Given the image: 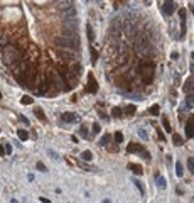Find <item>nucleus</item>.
Listing matches in <instances>:
<instances>
[{"label":"nucleus","mask_w":194,"mask_h":203,"mask_svg":"<svg viewBox=\"0 0 194 203\" xmlns=\"http://www.w3.org/2000/svg\"><path fill=\"white\" fill-rule=\"evenodd\" d=\"M192 105H194V97H192V93H187V98H186V107L192 108Z\"/></svg>","instance_id":"21"},{"label":"nucleus","mask_w":194,"mask_h":203,"mask_svg":"<svg viewBox=\"0 0 194 203\" xmlns=\"http://www.w3.org/2000/svg\"><path fill=\"white\" fill-rule=\"evenodd\" d=\"M154 73H155V65L154 63H142L140 65V76H142V81L145 85H150L154 81Z\"/></svg>","instance_id":"2"},{"label":"nucleus","mask_w":194,"mask_h":203,"mask_svg":"<svg viewBox=\"0 0 194 203\" xmlns=\"http://www.w3.org/2000/svg\"><path fill=\"white\" fill-rule=\"evenodd\" d=\"M179 17H181V21H182V22H186V10H184V9L179 10Z\"/></svg>","instance_id":"36"},{"label":"nucleus","mask_w":194,"mask_h":203,"mask_svg":"<svg viewBox=\"0 0 194 203\" xmlns=\"http://www.w3.org/2000/svg\"><path fill=\"white\" fill-rule=\"evenodd\" d=\"M115 142H116V144H122V142H123V134H122V132H116V134H115Z\"/></svg>","instance_id":"29"},{"label":"nucleus","mask_w":194,"mask_h":203,"mask_svg":"<svg viewBox=\"0 0 194 203\" xmlns=\"http://www.w3.org/2000/svg\"><path fill=\"white\" fill-rule=\"evenodd\" d=\"M186 137H187V139L194 137V119H192V117H189L187 122H186Z\"/></svg>","instance_id":"8"},{"label":"nucleus","mask_w":194,"mask_h":203,"mask_svg":"<svg viewBox=\"0 0 194 203\" xmlns=\"http://www.w3.org/2000/svg\"><path fill=\"white\" fill-rule=\"evenodd\" d=\"M122 113H123V110H122V108H118V107H113V108H112V115L115 117V119H120V117H123Z\"/></svg>","instance_id":"20"},{"label":"nucleus","mask_w":194,"mask_h":203,"mask_svg":"<svg viewBox=\"0 0 194 203\" xmlns=\"http://www.w3.org/2000/svg\"><path fill=\"white\" fill-rule=\"evenodd\" d=\"M91 157H93L91 151H83V152H81V159H85V161H91Z\"/></svg>","instance_id":"24"},{"label":"nucleus","mask_w":194,"mask_h":203,"mask_svg":"<svg viewBox=\"0 0 194 203\" xmlns=\"http://www.w3.org/2000/svg\"><path fill=\"white\" fill-rule=\"evenodd\" d=\"M93 132H95V134H96V132H100V125H98V124L93 125Z\"/></svg>","instance_id":"41"},{"label":"nucleus","mask_w":194,"mask_h":203,"mask_svg":"<svg viewBox=\"0 0 194 203\" xmlns=\"http://www.w3.org/2000/svg\"><path fill=\"white\" fill-rule=\"evenodd\" d=\"M96 90H98V85H96L95 78H93V75H88V91L90 93H96Z\"/></svg>","instance_id":"10"},{"label":"nucleus","mask_w":194,"mask_h":203,"mask_svg":"<svg viewBox=\"0 0 194 203\" xmlns=\"http://www.w3.org/2000/svg\"><path fill=\"white\" fill-rule=\"evenodd\" d=\"M64 27H66V30H73V32H76V29H78L76 19H66V21H64Z\"/></svg>","instance_id":"12"},{"label":"nucleus","mask_w":194,"mask_h":203,"mask_svg":"<svg viewBox=\"0 0 194 203\" xmlns=\"http://www.w3.org/2000/svg\"><path fill=\"white\" fill-rule=\"evenodd\" d=\"M35 166H37V169H39V171H42V173H44V171H46V166H44L42 163H41V161H39V163H37V164H35Z\"/></svg>","instance_id":"39"},{"label":"nucleus","mask_w":194,"mask_h":203,"mask_svg":"<svg viewBox=\"0 0 194 203\" xmlns=\"http://www.w3.org/2000/svg\"><path fill=\"white\" fill-rule=\"evenodd\" d=\"M5 46H7V36L0 32V51H2V49H4Z\"/></svg>","instance_id":"23"},{"label":"nucleus","mask_w":194,"mask_h":203,"mask_svg":"<svg viewBox=\"0 0 194 203\" xmlns=\"http://www.w3.org/2000/svg\"><path fill=\"white\" fill-rule=\"evenodd\" d=\"M138 135H140V137H142L143 141H147V132H145V130L140 129V130H138Z\"/></svg>","instance_id":"38"},{"label":"nucleus","mask_w":194,"mask_h":203,"mask_svg":"<svg viewBox=\"0 0 194 203\" xmlns=\"http://www.w3.org/2000/svg\"><path fill=\"white\" fill-rule=\"evenodd\" d=\"M110 141H112V135L105 134L103 137H101V142H100V144H101V146H108V142H110Z\"/></svg>","instance_id":"25"},{"label":"nucleus","mask_w":194,"mask_h":203,"mask_svg":"<svg viewBox=\"0 0 194 203\" xmlns=\"http://www.w3.org/2000/svg\"><path fill=\"white\" fill-rule=\"evenodd\" d=\"M15 63H17V65L14 66V73H15V75L24 73V71L29 68V61H27V59H17Z\"/></svg>","instance_id":"5"},{"label":"nucleus","mask_w":194,"mask_h":203,"mask_svg":"<svg viewBox=\"0 0 194 203\" xmlns=\"http://www.w3.org/2000/svg\"><path fill=\"white\" fill-rule=\"evenodd\" d=\"M172 142H174V146H182V144H184V139H182L179 134H174L172 135Z\"/></svg>","instance_id":"16"},{"label":"nucleus","mask_w":194,"mask_h":203,"mask_svg":"<svg viewBox=\"0 0 194 203\" xmlns=\"http://www.w3.org/2000/svg\"><path fill=\"white\" fill-rule=\"evenodd\" d=\"M24 54V49L17 48V46H5L2 49V61L4 65H14L17 59H20Z\"/></svg>","instance_id":"1"},{"label":"nucleus","mask_w":194,"mask_h":203,"mask_svg":"<svg viewBox=\"0 0 194 203\" xmlns=\"http://www.w3.org/2000/svg\"><path fill=\"white\" fill-rule=\"evenodd\" d=\"M57 56H59V59L64 61V63H74V59H76V56H74L73 52L64 51V49H59L57 51Z\"/></svg>","instance_id":"6"},{"label":"nucleus","mask_w":194,"mask_h":203,"mask_svg":"<svg viewBox=\"0 0 194 203\" xmlns=\"http://www.w3.org/2000/svg\"><path fill=\"white\" fill-rule=\"evenodd\" d=\"M164 12L169 14V15L174 12V4H172V2H165V4H164Z\"/></svg>","instance_id":"17"},{"label":"nucleus","mask_w":194,"mask_h":203,"mask_svg":"<svg viewBox=\"0 0 194 203\" xmlns=\"http://www.w3.org/2000/svg\"><path fill=\"white\" fill-rule=\"evenodd\" d=\"M157 135H159V139H162V141H164V134H162L160 130H157Z\"/></svg>","instance_id":"42"},{"label":"nucleus","mask_w":194,"mask_h":203,"mask_svg":"<svg viewBox=\"0 0 194 203\" xmlns=\"http://www.w3.org/2000/svg\"><path fill=\"white\" fill-rule=\"evenodd\" d=\"M155 178H157V186H159V190H165V179L160 174H155Z\"/></svg>","instance_id":"15"},{"label":"nucleus","mask_w":194,"mask_h":203,"mask_svg":"<svg viewBox=\"0 0 194 203\" xmlns=\"http://www.w3.org/2000/svg\"><path fill=\"white\" fill-rule=\"evenodd\" d=\"M91 59H93V63H96V59H98V52L95 48H91Z\"/></svg>","instance_id":"33"},{"label":"nucleus","mask_w":194,"mask_h":203,"mask_svg":"<svg viewBox=\"0 0 194 203\" xmlns=\"http://www.w3.org/2000/svg\"><path fill=\"white\" fill-rule=\"evenodd\" d=\"M34 112H35V115H37L39 120H41V122H46V115H44V112L41 110V108H35Z\"/></svg>","instance_id":"22"},{"label":"nucleus","mask_w":194,"mask_h":203,"mask_svg":"<svg viewBox=\"0 0 194 203\" xmlns=\"http://www.w3.org/2000/svg\"><path fill=\"white\" fill-rule=\"evenodd\" d=\"M184 91L186 93H192V76L187 78V81H186V85H184Z\"/></svg>","instance_id":"13"},{"label":"nucleus","mask_w":194,"mask_h":203,"mask_svg":"<svg viewBox=\"0 0 194 203\" xmlns=\"http://www.w3.org/2000/svg\"><path fill=\"white\" fill-rule=\"evenodd\" d=\"M79 135H83V137H88V130L85 129V127H81V129H79Z\"/></svg>","instance_id":"37"},{"label":"nucleus","mask_w":194,"mask_h":203,"mask_svg":"<svg viewBox=\"0 0 194 203\" xmlns=\"http://www.w3.org/2000/svg\"><path fill=\"white\" fill-rule=\"evenodd\" d=\"M134 183H135V186H137V188H138V190H140V193H145V188H143V185H142V183H140V181H138V179H134Z\"/></svg>","instance_id":"30"},{"label":"nucleus","mask_w":194,"mask_h":203,"mask_svg":"<svg viewBox=\"0 0 194 203\" xmlns=\"http://www.w3.org/2000/svg\"><path fill=\"white\" fill-rule=\"evenodd\" d=\"M86 29H88V36H90V39H93V29H91V26H88Z\"/></svg>","instance_id":"40"},{"label":"nucleus","mask_w":194,"mask_h":203,"mask_svg":"<svg viewBox=\"0 0 194 203\" xmlns=\"http://www.w3.org/2000/svg\"><path fill=\"white\" fill-rule=\"evenodd\" d=\"M176 174L179 178H182V174H184V168H182L181 161H177V163H176Z\"/></svg>","instance_id":"19"},{"label":"nucleus","mask_w":194,"mask_h":203,"mask_svg":"<svg viewBox=\"0 0 194 203\" xmlns=\"http://www.w3.org/2000/svg\"><path fill=\"white\" fill-rule=\"evenodd\" d=\"M48 81H49V85H52V87L57 88V90H66L64 85H63V78H61L56 71H51V73L48 75Z\"/></svg>","instance_id":"3"},{"label":"nucleus","mask_w":194,"mask_h":203,"mask_svg":"<svg viewBox=\"0 0 194 203\" xmlns=\"http://www.w3.org/2000/svg\"><path fill=\"white\" fill-rule=\"evenodd\" d=\"M130 169H132L135 174H142V168H140V166H137V164H130Z\"/></svg>","instance_id":"27"},{"label":"nucleus","mask_w":194,"mask_h":203,"mask_svg":"<svg viewBox=\"0 0 194 203\" xmlns=\"http://www.w3.org/2000/svg\"><path fill=\"white\" fill-rule=\"evenodd\" d=\"M150 113H152V115H159V105H152V107H150Z\"/></svg>","instance_id":"34"},{"label":"nucleus","mask_w":194,"mask_h":203,"mask_svg":"<svg viewBox=\"0 0 194 203\" xmlns=\"http://www.w3.org/2000/svg\"><path fill=\"white\" fill-rule=\"evenodd\" d=\"M61 17L63 19H74L76 17V9H74V5L69 7V9H66V10H63V12H61Z\"/></svg>","instance_id":"11"},{"label":"nucleus","mask_w":194,"mask_h":203,"mask_svg":"<svg viewBox=\"0 0 194 203\" xmlns=\"http://www.w3.org/2000/svg\"><path fill=\"white\" fill-rule=\"evenodd\" d=\"M127 151H128V152H135V151L140 152V151H143V147L140 146V144H130V146L127 147Z\"/></svg>","instance_id":"14"},{"label":"nucleus","mask_w":194,"mask_h":203,"mask_svg":"<svg viewBox=\"0 0 194 203\" xmlns=\"http://www.w3.org/2000/svg\"><path fill=\"white\" fill-rule=\"evenodd\" d=\"M187 168H189L191 173H194V159H192V157H189V159H187Z\"/></svg>","instance_id":"32"},{"label":"nucleus","mask_w":194,"mask_h":203,"mask_svg":"<svg viewBox=\"0 0 194 203\" xmlns=\"http://www.w3.org/2000/svg\"><path fill=\"white\" fill-rule=\"evenodd\" d=\"M0 98H2V93H0Z\"/></svg>","instance_id":"44"},{"label":"nucleus","mask_w":194,"mask_h":203,"mask_svg":"<svg viewBox=\"0 0 194 203\" xmlns=\"http://www.w3.org/2000/svg\"><path fill=\"white\" fill-rule=\"evenodd\" d=\"M0 154H5V151H4V146H0Z\"/></svg>","instance_id":"43"},{"label":"nucleus","mask_w":194,"mask_h":203,"mask_svg":"<svg viewBox=\"0 0 194 203\" xmlns=\"http://www.w3.org/2000/svg\"><path fill=\"white\" fill-rule=\"evenodd\" d=\"M20 102H22V105H30V103H32V98H30L29 95H24Z\"/></svg>","instance_id":"28"},{"label":"nucleus","mask_w":194,"mask_h":203,"mask_svg":"<svg viewBox=\"0 0 194 203\" xmlns=\"http://www.w3.org/2000/svg\"><path fill=\"white\" fill-rule=\"evenodd\" d=\"M54 46H57V48H64V49H73V43L69 41L66 36H56L54 37Z\"/></svg>","instance_id":"4"},{"label":"nucleus","mask_w":194,"mask_h":203,"mask_svg":"<svg viewBox=\"0 0 194 203\" xmlns=\"http://www.w3.org/2000/svg\"><path fill=\"white\" fill-rule=\"evenodd\" d=\"M63 120L68 122V124H78L79 122V115L78 113H63Z\"/></svg>","instance_id":"9"},{"label":"nucleus","mask_w":194,"mask_h":203,"mask_svg":"<svg viewBox=\"0 0 194 203\" xmlns=\"http://www.w3.org/2000/svg\"><path fill=\"white\" fill-rule=\"evenodd\" d=\"M162 125H164V129L167 130V132H171V130H172V129H171V124H169L167 119H162Z\"/></svg>","instance_id":"31"},{"label":"nucleus","mask_w":194,"mask_h":203,"mask_svg":"<svg viewBox=\"0 0 194 203\" xmlns=\"http://www.w3.org/2000/svg\"><path fill=\"white\" fill-rule=\"evenodd\" d=\"M4 151H5V154H10V152H12V146H10L9 142H5V146H4Z\"/></svg>","instance_id":"35"},{"label":"nucleus","mask_w":194,"mask_h":203,"mask_svg":"<svg viewBox=\"0 0 194 203\" xmlns=\"http://www.w3.org/2000/svg\"><path fill=\"white\" fill-rule=\"evenodd\" d=\"M135 112H137V107H135V105H127V108H125V115L132 117Z\"/></svg>","instance_id":"18"},{"label":"nucleus","mask_w":194,"mask_h":203,"mask_svg":"<svg viewBox=\"0 0 194 203\" xmlns=\"http://www.w3.org/2000/svg\"><path fill=\"white\" fill-rule=\"evenodd\" d=\"M54 7H56L57 12H63V10L69 9V7H73V0H56Z\"/></svg>","instance_id":"7"},{"label":"nucleus","mask_w":194,"mask_h":203,"mask_svg":"<svg viewBox=\"0 0 194 203\" xmlns=\"http://www.w3.org/2000/svg\"><path fill=\"white\" fill-rule=\"evenodd\" d=\"M17 135H19V139H20V141H27V139H29V134H27L26 130H19L17 132Z\"/></svg>","instance_id":"26"}]
</instances>
